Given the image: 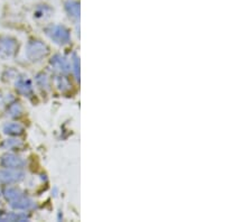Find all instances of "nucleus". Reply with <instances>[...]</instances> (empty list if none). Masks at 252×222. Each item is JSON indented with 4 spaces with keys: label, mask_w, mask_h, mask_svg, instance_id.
<instances>
[{
    "label": "nucleus",
    "mask_w": 252,
    "mask_h": 222,
    "mask_svg": "<svg viewBox=\"0 0 252 222\" xmlns=\"http://www.w3.org/2000/svg\"><path fill=\"white\" fill-rule=\"evenodd\" d=\"M48 53V47L42 40L32 39L26 46V56L32 63L40 62Z\"/></svg>",
    "instance_id": "2"
},
{
    "label": "nucleus",
    "mask_w": 252,
    "mask_h": 222,
    "mask_svg": "<svg viewBox=\"0 0 252 222\" xmlns=\"http://www.w3.org/2000/svg\"><path fill=\"white\" fill-rule=\"evenodd\" d=\"M35 17L38 19H44L50 17L52 14V8L48 5H39L35 9Z\"/></svg>",
    "instance_id": "12"
},
{
    "label": "nucleus",
    "mask_w": 252,
    "mask_h": 222,
    "mask_svg": "<svg viewBox=\"0 0 252 222\" xmlns=\"http://www.w3.org/2000/svg\"><path fill=\"white\" fill-rule=\"evenodd\" d=\"M23 112V108L20 106V103L18 102H11L9 103V107L7 109V115L11 117V118H15V117H18L22 115Z\"/></svg>",
    "instance_id": "13"
},
{
    "label": "nucleus",
    "mask_w": 252,
    "mask_h": 222,
    "mask_svg": "<svg viewBox=\"0 0 252 222\" xmlns=\"http://www.w3.org/2000/svg\"><path fill=\"white\" fill-rule=\"evenodd\" d=\"M0 196H1V195H0Z\"/></svg>",
    "instance_id": "16"
},
{
    "label": "nucleus",
    "mask_w": 252,
    "mask_h": 222,
    "mask_svg": "<svg viewBox=\"0 0 252 222\" xmlns=\"http://www.w3.org/2000/svg\"><path fill=\"white\" fill-rule=\"evenodd\" d=\"M23 146L22 141L18 139H7L1 144V147L3 149H8V151H11V149H17Z\"/></svg>",
    "instance_id": "14"
},
{
    "label": "nucleus",
    "mask_w": 252,
    "mask_h": 222,
    "mask_svg": "<svg viewBox=\"0 0 252 222\" xmlns=\"http://www.w3.org/2000/svg\"><path fill=\"white\" fill-rule=\"evenodd\" d=\"M51 65L53 67V70L58 73H66L68 72V63L66 59L62 58L61 55H55L54 58L51 60Z\"/></svg>",
    "instance_id": "8"
},
{
    "label": "nucleus",
    "mask_w": 252,
    "mask_h": 222,
    "mask_svg": "<svg viewBox=\"0 0 252 222\" xmlns=\"http://www.w3.org/2000/svg\"><path fill=\"white\" fill-rule=\"evenodd\" d=\"M65 10L68 14V16L72 18H79V14H80V6L79 2L76 0H67L65 2Z\"/></svg>",
    "instance_id": "10"
},
{
    "label": "nucleus",
    "mask_w": 252,
    "mask_h": 222,
    "mask_svg": "<svg viewBox=\"0 0 252 222\" xmlns=\"http://www.w3.org/2000/svg\"><path fill=\"white\" fill-rule=\"evenodd\" d=\"M45 34L50 37L53 42L59 44V45H64L67 44L70 40V34L66 27L63 25H59V24H51L45 27Z\"/></svg>",
    "instance_id": "3"
},
{
    "label": "nucleus",
    "mask_w": 252,
    "mask_h": 222,
    "mask_svg": "<svg viewBox=\"0 0 252 222\" xmlns=\"http://www.w3.org/2000/svg\"><path fill=\"white\" fill-rule=\"evenodd\" d=\"M27 219L28 217L22 212L19 213L10 212V213H2V215H0V221H25Z\"/></svg>",
    "instance_id": "11"
},
{
    "label": "nucleus",
    "mask_w": 252,
    "mask_h": 222,
    "mask_svg": "<svg viewBox=\"0 0 252 222\" xmlns=\"http://www.w3.org/2000/svg\"><path fill=\"white\" fill-rule=\"evenodd\" d=\"M25 174L20 169L13 168H3L0 169V183L2 184H13L19 183L24 180Z\"/></svg>",
    "instance_id": "5"
},
{
    "label": "nucleus",
    "mask_w": 252,
    "mask_h": 222,
    "mask_svg": "<svg viewBox=\"0 0 252 222\" xmlns=\"http://www.w3.org/2000/svg\"><path fill=\"white\" fill-rule=\"evenodd\" d=\"M37 83H38L39 88L50 89V83H48V79L45 74H39L37 76Z\"/></svg>",
    "instance_id": "15"
},
{
    "label": "nucleus",
    "mask_w": 252,
    "mask_h": 222,
    "mask_svg": "<svg viewBox=\"0 0 252 222\" xmlns=\"http://www.w3.org/2000/svg\"><path fill=\"white\" fill-rule=\"evenodd\" d=\"M2 195L9 202L10 207L15 210L26 211V210H31L34 208V202H32V200L18 188L8 187L3 190Z\"/></svg>",
    "instance_id": "1"
},
{
    "label": "nucleus",
    "mask_w": 252,
    "mask_h": 222,
    "mask_svg": "<svg viewBox=\"0 0 252 222\" xmlns=\"http://www.w3.org/2000/svg\"><path fill=\"white\" fill-rule=\"evenodd\" d=\"M18 50V43L11 36H0V58L11 59Z\"/></svg>",
    "instance_id": "4"
},
{
    "label": "nucleus",
    "mask_w": 252,
    "mask_h": 222,
    "mask_svg": "<svg viewBox=\"0 0 252 222\" xmlns=\"http://www.w3.org/2000/svg\"><path fill=\"white\" fill-rule=\"evenodd\" d=\"M16 90L25 96L32 95V84L27 76H19L15 82Z\"/></svg>",
    "instance_id": "7"
},
{
    "label": "nucleus",
    "mask_w": 252,
    "mask_h": 222,
    "mask_svg": "<svg viewBox=\"0 0 252 222\" xmlns=\"http://www.w3.org/2000/svg\"><path fill=\"white\" fill-rule=\"evenodd\" d=\"M1 165L5 168L22 169L25 165V161L16 154H5L1 157Z\"/></svg>",
    "instance_id": "6"
},
{
    "label": "nucleus",
    "mask_w": 252,
    "mask_h": 222,
    "mask_svg": "<svg viewBox=\"0 0 252 222\" xmlns=\"http://www.w3.org/2000/svg\"><path fill=\"white\" fill-rule=\"evenodd\" d=\"M2 130L6 135L19 136L24 132V128H23L22 125H19L17 123H7V124L3 125Z\"/></svg>",
    "instance_id": "9"
}]
</instances>
